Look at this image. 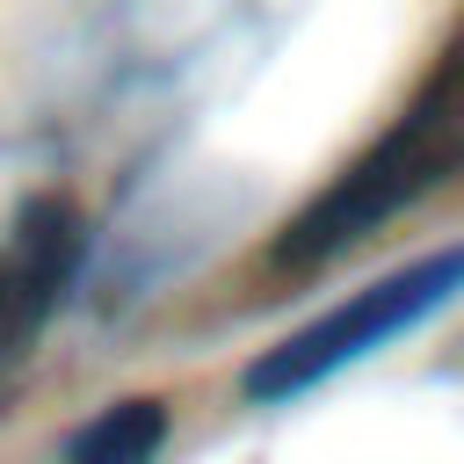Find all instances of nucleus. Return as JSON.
Masks as SVG:
<instances>
[{"label": "nucleus", "instance_id": "obj_2", "mask_svg": "<svg viewBox=\"0 0 464 464\" xmlns=\"http://www.w3.org/2000/svg\"><path fill=\"white\" fill-rule=\"evenodd\" d=\"M457 290H464V246L420 254V261H406V268H392V276H377V283L348 290L334 312H319L312 326L283 334L276 348H261V355L246 362V399L283 406V399H297V392L326 384L334 370L362 362L370 348H384V341L413 334V326H420L428 312H442Z\"/></svg>", "mask_w": 464, "mask_h": 464}, {"label": "nucleus", "instance_id": "obj_4", "mask_svg": "<svg viewBox=\"0 0 464 464\" xmlns=\"http://www.w3.org/2000/svg\"><path fill=\"white\" fill-rule=\"evenodd\" d=\"M167 450V406L160 399H116L87 428H72L65 464H160Z\"/></svg>", "mask_w": 464, "mask_h": 464}, {"label": "nucleus", "instance_id": "obj_3", "mask_svg": "<svg viewBox=\"0 0 464 464\" xmlns=\"http://www.w3.org/2000/svg\"><path fill=\"white\" fill-rule=\"evenodd\" d=\"M80 254H87V225L65 196H44L14 218V232L0 246V370L14 355H29L44 319L65 304V290L80 276Z\"/></svg>", "mask_w": 464, "mask_h": 464}, {"label": "nucleus", "instance_id": "obj_1", "mask_svg": "<svg viewBox=\"0 0 464 464\" xmlns=\"http://www.w3.org/2000/svg\"><path fill=\"white\" fill-rule=\"evenodd\" d=\"M457 174H464V14L442 36L420 87L406 94V109L276 232L268 261L276 268H319V261L348 254L355 239H370L377 225H392L399 210L450 188Z\"/></svg>", "mask_w": 464, "mask_h": 464}]
</instances>
